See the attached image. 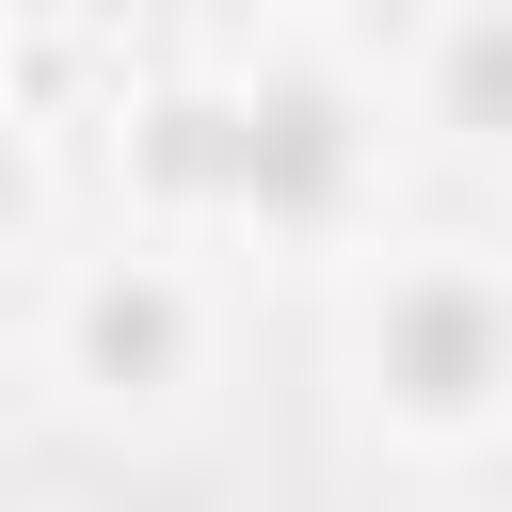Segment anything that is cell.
I'll list each match as a JSON object with an SVG mask.
<instances>
[{
  "instance_id": "1",
  "label": "cell",
  "mask_w": 512,
  "mask_h": 512,
  "mask_svg": "<svg viewBox=\"0 0 512 512\" xmlns=\"http://www.w3.org/2000/svg\"><path fill=\"white\" fill-rule=\"evenodd\" d=\"M464 96H512V32H480V48H464Z\"/></svg>"
}]
</instances>
